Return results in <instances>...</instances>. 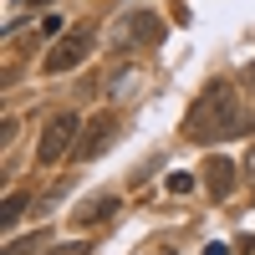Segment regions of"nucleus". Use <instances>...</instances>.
<instances>
[{"instance_id":"nucleus-1","label":"nucleus","mask_w":255,"mask_h":255,"mask_svg":"<svg viewBox=\"0 0 255 255\" xmlns=\"http://www.w3.org/2000/svg\"><path fill=\"white\" fill-rule=\"evenodd\" d=\"M240 133H250V113L240 108L235 82H230V77H215V82L199 92V102L189 108L184 138H189V143H225V138H240Z\"/></svg>"},{"instance_id":"nucleus-2","label":"nucleus","mask_w":255,"mask_h":255,"mask_svg":"<svg viewBox=\"0 0 255 255\" xmlns=\"http://www.w3.org/2000/svg\"><path fill=\"white\" fill-rule=\"evenodd\" d=\"M87 56H92V31H87V26H77V31H67V36H61L56 46L46 51V61H41V67H46V72L56 77V72H72V67H82Z\"/></svg>"},{"instance_id":"nucleus-3","label":"nucleus","mask_w":255,"mask_h":255,"mask_svg":"<svg viewBox=\"0 0 255 255\" xmlns=\"http://www.w3.org/2000/svg\"><path fill=\"white\" fill-rule=\"evenodd\" d=\"M77 113H56L51 123H46V133H41V143H36V158L41 163H56V158H67V148L77 143Z\"/></svg>"},{"instance_id":"nucleus-4","label":"nucleus","mask_w":255,"mask_h":255,"mask_svg":"<svg viewBox=\"0 0 255 255\" xmlns=\"http://www.w3.org/2000/svg\"><path fill=\"white\" fill-rule=\"evenodd\" d=\"M118 133H123L118 113H97V118H87V128H82V138H77V158H102V148H108Z\"/></svg>"},{"instance_id":"nucleus-5","label":"nucleus","mask_w":255,"mask_h":255,"mask_svg":"<svg viewBox=\"0 0 255 255\" xmlns=\"http://www.w3.org/2000/svg\"><path fill=\"white\" fill-rule=\"evenodd\" d=\"M118 41L123 46H153V41H163V20L158 10H133L118 20Z\"/></svg>"},{"instance_id":"nucleus-6","label":"nucleus","mask_w":255,"mask_h":255,"mask_svg":"<svg viewBox=\"0 0 255 255\" xmlns=\"http://www.w3.org/2000/svg\"><path fill=\"white\" fill-rule=\"evenodd\" d=\"M204 179H209V194H215V199H225L230 189H235V163H230V158H209Z\"/></svg>"},{"instance_id":"nucleus-7","label":"nucleus","mask_w":255,"mask_h":255,"mask_svg":"<svg viewBox=\"0 0 255 255\" xmlns=\"http://www.w3.org/2000/svg\"><path fill=\"white\" fill-rule=\"evenodd\" d=\"M113 209H118V194H97L92 204H82L77 215H72V225H97V220H108Z\"/></svg>"},{"instance_id":"nucleus-8","label":"nucleus","mask_w":255,"mask_h":255,"mask_svg":"<svg viewBox=\"0 0 255 255\" xmlns=\"http://www.w3.org/2000/svg\"><path fill=\"white\" fill-rule=\"evenodd\" d=\"M20 209H26V194H10V199H5V225L20 220Z\"/></svg>"},{"instance_id":"nucleus-9","label":"nucleus","mask_w":255,"mask_h":255,"mask_svg":"<svg viewBox=\"0 0 255 255\" xmlns=\"http://www.w3.org/2000/svg\"><path fill=\"white\" fill-rule=\"evenodd\" d=\"M46 255H87V240H67V245H56V250H46Z\"/></svg>"},{"instance_id":"nucleus-10","label":"nucleus","mask_w":255,"mask_h":255,"mask_svg":"<svg viewBox=\"0 0 255 255\" xmlns=\"http://www.w3.org/2000/svg\"><path fill=\"white\" fill-rule=\"evenodd\" d=\"M168 189H174V194H189V189H194V179H189V174H168Z\"/></svg>"},{"instance_id":"nucleus-11","label":"nucleus","mask_w":255,"mask_h":255,"mask_svg":"<svg viewBox=\"0 0 255 255\" xmlns=\"http://www.w3.org/2000/svg\"><path fill=\"white\" fill-rule=\"evenodd\" d=\"M250 189H255V148H250Z\"/></svg>"}]
</instances>
